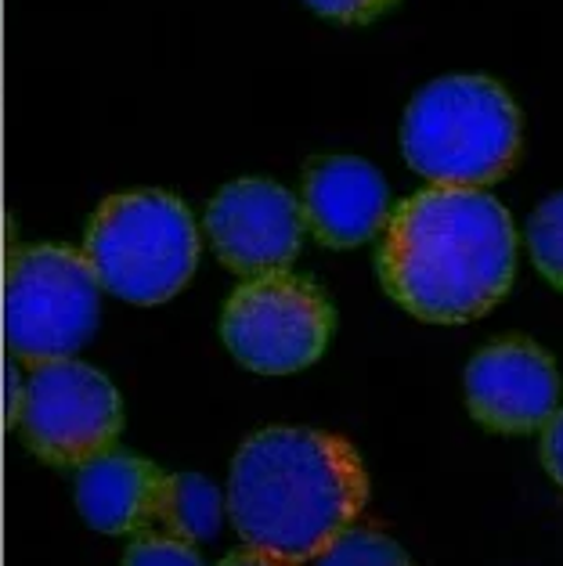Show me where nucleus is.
Here are the masks:
<instances>
[{"instance_id": "nucleus-1", "label": "nucleus", "mask_w": 563, "mask_h": 566, "mask_svg": "<svg viewBox=\"0 0 563 566\" xmlns=\"http://www.w3.org/2000/svg\"><path fill=\"white\" fill-rule=\"evenodd\" d=\"M517 231L505 206L480 188L434 185L402 202L379 245V279L408 314L459 325L505 296Z\"/></svg>"}, {"instance_id": "nucleus-2", "label": "nucleus", "mask_w": 563, "mask_h": 566, "mask_svg": "<svg viewBox=\"0 0 563 566\" xmlns=\"http://www.w3.org/2000/svg\"><path fill=\"white\" fill-rule=\"evenodd\" d=\"M368 476L354 444L304 426H271L239 448L228 516L250 548L311 563L365 509Z\"/></svg>"}, {"instance_id": "nucleus-3", "label": "nucleus", "mask_w": 563, "mask_h": 566, "mask_svg": "<svg viewBox=\"0 0 563 566\" xmlns=\"http://www.w3.org/2000/svg\"><path fill=\"white\" fill-rule=\"evenodd\" d=\"M408 167L441 188H484L517 163L520 113L488 76H441L402 119Z\"/></svg>"}, {"instance_id": "nucleus-4", "label": "nucleus", "mask_w": 563, "mask_h": 566, "mask_svg": "<svg viewBox=\"0 0 563 566\" xmlns=\"http://www.w3.org/2000/svg\"><path fill=\"white\" fill-rule=\"evenodd\" d=\"M84 256L102 289L127 303H163L199 264L196 220L167 191H123L98 206Z\"/></svg>"}, {"instance_id": "nucleus-5", "label": "nucleus", "mask_w": 563, "mask_h": 566, "mask_svg": "<svg viewBox=\"0 0 563 566\" xmlns=\"http://www.w3.org/2000/svg\"><path fill=\"white\" fill-rule=\"evenodd\" d=\"M98 293L87 256L65 245H30L8 260L4 339L22 361L73 357L98 328Z\"/></svg>"}, {"instance_id": "nucleus-6", "label": "nucleus", "mask_w": 563, "mask_h": 566, "mask_svg": "<svg viewBox=\"0 0 563 566\" xmlns=\"http://www.w3.org/2000/svg\"><path fill=\"white\" fill-rule=\"evenodd\" d=\"M225 347L260 376H290L314 365L333 336V307L304 279L285 271L239 285L221 314Z\"/></svg>"}, {"instance_id": "nucleus-7", "label": "nucleus", "mask_w": 563, "mask_h": 566, "mask_svg": "<svg viewBox=\"0 0 563 566\" xmlns=\"http://www.w3.org/2000/svg\"><path fill=\"white\" fill-rule=\"evenodd\" d=\"M22 440L51 465H84L113 451L123 430V400L116 386L73 357L33 365L15 405Z\"/></svg>"}, {"instance_id": "nucleus-8", "label": "nucleus", "mask_w": 563, "mask_h": 566, "mask_svg": "<svg viewBox=\"0 0 563 566\" xmlns=\"http://www.w3.org/2000/svg\"><path fill=\"white\" fill-rule=\"evenodd\" d=\"M217 256L239 274H274L293 264L304 239V210L274 181L246 177L217 191L206 210Z\"/></svg>"}, {"instance_id": "nucleus-9", "label": "nucleus", "mask_w": 563, "mask_h": 566, "mask_svg": "<svg viewBox=\"0 0 563 566\" xmlns=\"http://www.w3.org/2000/svg\"><path fill=\"white\" fill-rule=\"evenodd\" d=\"M560 400L556 365L528 339H502L466 365V405L496 433H531L553 419Z\"/></svg>"}, {"instance_id": "nucleus-10", "label": "nucleus", "mask_w": 563, "mask_h": 566, "mask_svg": "<svg viewBox=\"0 0 563 566\" xmlns=\"http://www.w3.org/2000/svg\"><path fill=\"white\" fill-rule=\"evenodd\" d=\"M304 220L325 245H362L387 224L390 191L383 174L358 156L319 159L304 177Z\"/></svg>"}, {"instance_id": "nucleus-11", "label": "nucleus", "mask_w": 563, "mask_h": 566, "mask_svg": "<svg viewBox=\"0 0 563 566\" xmlns=\"http://www.w3.org/2000/svg\"><path fill=\"white\" fill-rule=\"evenodd\" d=\"M163 473L131 451H102L76 465V509L102 534H145L156 527Z\"/></svg>"}, {"instance_id": "nucleus-12", "label": "nucleus", "mask_w": 563, "mask_h": 566, "mask_svg": "<svg viewBox=\"0 0 563 566\" xmlns=\"http://www.w3.org/2000/svg\"><path fill=\"white\" fill-rule=\"evenodd\" d=\"M225 513L228 502L213 480L199 473H163L153 531L181 537L188 545L213 542L221 534Z\"/></svg>"}, {"instance_id": "nucleus-13", "label": "nucleus", "mask_w": 563, "mask_h": 566, "mask_svg": "<svg viewBox=\"0 0 563 566\" xmlns=\"http://www.w3.org/2000/svg\"><path fill=\"white\" fill-rule=\"evenodd\" d=\"M311 566H411V559L394 537L373 527H347L311 559Z\"/></svg>"}, {"instance_id": "nucleus-14", "label": "nucleus", "mask_w": 563, "mask_h": 566, "mask_svg": "<svg viewBox=\"0 0 563 566\" xmlns=\"http://www.w3.org/2000/svg\"><path fill=\"white\" fill-rule=\"evenodd\" d=\"M528 250L545 282L563 289V191L549 196L528 220Z\"/></svg>"}, {"instance_id": "nucleus-15", "label": "nucleus", "mask_w": 563, "mask_h": 566, "mask_svg": "<svg viewBox=\"0 0 563 566\" xmlns=\"http://www.w3.org/2000/svg\"><path fill=\"white\" fill-rule=\"evenodd\" d=\"M123 566H206V563L199 556V548L181 542V537L145 531L131 542Z\"/></svg>"}, {"instance_id": "nucleus-16", "label": "nucleus", "mask_w": 563, "mask_h": 566, "mask_svg": "<svg viewBox=\"0 0 563 566\" xmlns=\"http://www.w3.org/2000/svg\"><path fill=\"white\" fill-rule=\"evenodd\" d=\"M397 0H307V8H314L325 19L336 22H373L383 11H390Z\"/></svg>"}, {"instance_id": "nucleus-17", "label": "nucleus", "mask_w": 563, "mask_h": 566, "mask_svg": "<svg viewBox=\"0 0 563 566\" xmlns=\"http://www.w3.org/2000/svg\"><path fill=\"white\" fill-rule=\"evenodd\" d=\"M542 465L545 473L553 476L563 488V408L553 411V419L542 426Z\"/></svg>"}, {"instance_id": "nucleus-18", "label": "nucleus", "mask_w": 563, "mask_h": 566, "mask_svg": "<svg viewBox=\"0 0 563 566\" xmlns=\"http://www.w3.org/2000/svg\"><path fill=\"white\" fill-rule=\"evenodd\" d=\"M221 566H300V563H290L282 556H271V552H260V548L246 545L239 552H231V556H225Z\"/></svg>"}]
</instances>
